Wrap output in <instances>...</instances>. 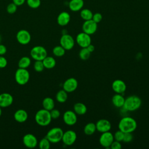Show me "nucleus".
Masks as SVG:
<instances>
[{"instance_id":"obj_1","label":"nucleus","mask_w":149,"mask_h":149,"mask_svg":"<svg viewBox=\"0 0 149 149\" xmlns=\"http://www.w3.org/2000/svg\"><path fill=\"white\" fill-rule=\"evenodd\" d=\"M136 120L130 116L123 117L118 123L119 130L123 133H133L137 128Z\"/></svg>"},{"instance_id":"obj_2","label":"nucleus","mask_w":149,"mask_h":149,"mask_svg":"<svg viewBox=\"0 0 149 149\" xmlns=\"http://www.w3.org/2000/svg\"><path fill=\"white\" fill-rule=\"evenodd\" d=\"M141 105L140 98L137 95H130L125 98L122 108L127 111H134L138 109Z\"/></svg>"},{"instance_id":"obj_3","label":"nucleus","mask_w":149,"mask_h":149,"mask_svg":"<svg viewBox=\"0 0 149 149\" xmlns=\"http://www.w3.org/2000/svg\"><path fill=\"white\" fill-rule=\"evenodd\" d=\"M52 120L50 112L45 109L38 110L35 115L36 122L41 126H46L48 125Z\"/></svg>"},{"instance_id":"obj_4","label":"nucleus","mask_w":149,"mask_h":149,"mask_svg":"<svg viewBox=\"0 0 149 149\" xmlns=\"http://www.w3.org/2000/svg\"><path fill=\"white\" fill-rule=\"evenodd\" d=\"M63 131L58 127H55L51 129L47 133L45 137L52 143H57L62 141Z\"/></svg>"},{"instance_id":"obj_5","label":"nucleus","mask_w":149,"mask_h":149,"mask_svg":"<svg viewBox=\"0 0 149 149\" xmlns=\"http://www.w3.org/2000/svg\"><path fill=\"white\" fill-rule=\"evenodd\" d=\"M15 79L18 84L24 85L29 81L30 73L26 69L19 68L15 72Z\"/></svg>"},{"instance_id":"obj_6","label":"nucleus","mask_w":149,"mask_h":149,"mask_svg":"<svg viewBox=\"0 0 149 149\" xmlns=\"http://www.w3.org/2000/svg\"><path fill=\"white\" fill-rule=\"evenodd\" d=\"M30 56L35 61H42L47 56V49L42 46L37 45L31 48Z\"/></svg>"},{"instance_id":"obj_7","label":"nucleus","mask_w":149,"mask_h":149,"mask_svg":"<svg viewBox=\"0 0 149 149\" xmlns=\"http://www.w3.org/2000/svg\"><path fill=\"white\" fill-rule=\"evenodd\" d=\"M74 42L72 36L68 34H63L60 38V45L65 50L72 49L74 45Z\"/></svg>"},{"instance_id":"obj_8","label":"nucleus","mask_w":149,"mask_h":149,"mask_svg":"<svg viewBox=\"0 0 149 149\" xmlns=\"http://www.w3.org/2000/svg\"><path fill=\"white\" fill-rule=\"evenodd\" d=\"M77 139V135L74 131L68 130L63 132L62 141L66 146H70L74 143Z\"/></svg>"},{"instance_id":"obj_9","label":"nucleus","mask_w":149,"mask_h":149,"mask_svg":"<svg viewBox=\"0 0 149 149\" xmlns=\"http://www.w3.org/2000/svg\"><path fill=\"white\" fill-rule=\"evenodd\" d=\"M113 140V134L109 131L102 133L99 139V142L100 144L105 148L110 147Z\"/></svg>"},{"instance_id":"obj_10","label":"nucleus","mask_w":149,"mask_h":149,"mask_svg":"<svg viewBox=\"0 0 149 149\" xmlns=\"http://www.w3.org/2000/svg\"><path fill=\"white\" fill-rule=\"evenodd\" d=\"M16 40L17 42L22 45L28 44L31 41V34L26 30H20L17 31L16 36Z\"/></svg>"},{"instance_id":"obj_11","label":"nucleus","mask_w":149,"mask_h":149,"mask_svg":"<svg viewBox=\"0 0 149 149\" xmlns=\"http://www.w3.org/2000/svg\"><path fill=\"white\" fill-rule=\"evenodd\" d=\"M76 41L77 44L81 48H86L91 44V39L90 35L83 31L77 35L76 37Z\"/></svg>"},{"instance_id":"obj_12","label":"nucleus","mask_w":149,"mask_h":149,"mask_svg":"<svg viewBox=\"0 0 149 149\" xmlns=\"http://www.w3.org/2000/svg\"><path fill=\"white\" fill-rule=\"evenodd\" d=\"M97 23L92 19L85 20L82 26L83 31L89 35L94 34L97 30Z\"/></svg>"},{"instance_id":"obj_13","label":"nucleus","mask_w":149,"mask_h":149,"mask_svg":"<svg viewBox=\"0 0 149 149\" xmlns=\"http://www.w3.org/2000/svg\"><path fill=\"white\" fill-rule=\"evenodd\" d=\"M63 120L64 123L67 125H74L77 122V114L73 111L68 110L65 111L63 113Z\"/></svg>"},{"instance_id":"obj_14","label":"nucleus","mask_w":149,"mask_h":149,"mask_svg":"<svg viewBox=\"0 0 149 149\" xmlns=\"http://www.w3.org/2000/svg\"><path fill=\"white\" fill-rule=\"evenodd\" d=\"M78 86V81L74 77L67 79L63 83V89L67 93H71L76 90Z\"/></svg>"},{"instance_id":"obj_15","label":"nucleus","mask_w":149,"mask_h":149,"mask_svg":"<svg viewBox=\"0 0 149 149\" xmlns=\"http://www.w3.org/2000/svg\"><path fill=\"white\" fill-rule=\"evenodd\" d=\"M23 143L26 147L29 148H33L37 146L38 141L37 139L34 134L27 133L23 136Z\"/></svg>"},{"instance_id":"obj_16","label":"nucleus","mask_w":149,"mask_h":149,"mask_svg":"<svg viewBox=\"0 0 149 149\" xmlns=\"http://www.w3.org/2000/svg\"><path fill=\"white\" fill-rule=\"evenodd\" d=\"M95 126L97 130L101 133L108 132L111 129V122L105 119H101L98 120L95 123Z\"/></svg>"},{"instance_id":"obj_17","label":"nucleus","mask_w":149,"mask_h":149,"mask_svg":"<svg viewBox=\"0 0 149 149\" xmlns=\"http://www.w3.org/2000/svg\"><path fill=\"white\" fill-rule=\"evenodd\" d=\"M13 98L11 94L8 93H3L0 94V107L6 108L12 105Z\"/></svg>"},{"instance_id":"obj_18","label":"nucleus","mask_w":149,"mask_h":149,"mask_svg":"<svg viewBox=\"0 0 149 149\" xmlns=\"http://www.w3.org/2000/svg\"><path fill=\"white\" fill-rule=\"evenodd\" d=\"M112 88L116 93L122 94L126 90V84L123 80L116 79L112 82Z\"/></svg>"},{"instance_id":"obj_19","label":"nucleus","mask_w":149,"mask_h":149,"mask_svg":"<svg viewBox=\"0 0 149 149\" xmlns=\"http://www.w3.org/2000/svg\"><path fill=\"white\" fill-rule=\"evenodd\" d=\"M70 20V16L67 12L63 11L61 12L56 19L58 24L61 26H66Z\"/></svg>"},{"instance_id":"obj_20","label":"nucleus","mask_w":149,"mask_h":149,"mask_svg":"<svg viewBox=\"0 0 149 149\" xmlns=\"http://www.w3.org/2000/svg\"><path fill=\"white\" fill-rule=\"evenodd\" d=\"M15 120L19 123H23L26 122L28 118L27 112L22 109L17 110L14 113Z\"/></svg>"},{"instance_id":"obj_21","label":"nucleus","mask_w":149,"mask_h":149,"mask_svg":"<svg viewBox=\"0 0 149 149\" xmlns=\"http://www.w3.org/2000/svg\"><path fill=\"white\" fill-rule=\"evenodd\" d=\"M84 6L83 0H70L69 2V8L73 12L80 10Z\"/></svg>"},{"instance_id":"obj_22","label":"nucleus","mask_w":149,"mask_h":149,"mask_svg":"<svg viewBox=\"0 0 149 149\" xmlns=\"http://www.w3.org/2000/svg\"><path fill=\"white\" fill-rule=\"evenodd\" d=\"M125 98L121 94L116 93L112 98V104L116 108L123 107L125 103Z\"/></svg>"},{"instance_id":"obj_23","label":"nucleus","mask_w":149,"mask_h":149,"mask_svg":"<svg viewBox=\"0 0 149 149\" xmlns=\"http://www.w3.org/2000/svg\"><path fill=\"white\" fill-rule=\"evenodd\" d=\"M74 112L79 115H84L87 111L86 105L82 102H77L74 105L73 107Z\"/></svg>"},{"instance_id":"obj_24","label":"nucleus","mask_w":149,"mask_h":149,"mask_svg":"<svg viewBox=\"0 0 149 149\" xmlns=\"http://www.w3.org/2000/svg\"><path fill=\"white\" fill-rule=\"evenodd\" d=\"M42 105L44 109L50 111L51 110L54 108L55 102L52 98L47 97L44 98V100H42Z\"/></svg>"},{"instance_id":"obj_25","label":"nucleus","mask_w":149,"mask_h":149,"mask_svg":"<svg viewBox=\"0 0 149 149\" xmlns=\"http://www.w3.org/2000/svg\"><path fill=\"white\" fill-rule=\"evenodd\" d=\"M42 61L44 68L46 69H52L56 65V61L52 56H47Z\"/></svg>"},{"instance_id":"obj_26","label":"nucleus","mask_w":149,"mask_h":149,"mask_svg":"<svg viewBox=\"0 0 149 149\" xmlns=\"http://www.w3.org/2000/svg\"><path fill=\"white\" fill-rule=\"evenodd\" d=\"M97 130L95 124L93 122H90L87 123L84 127V133L87 136H91Z\"/></svg>"},{"instance_id":"obj_27","label":"nucleus","mask_w":149,"mask_h":149,"mask_svg":"<svg viewBox=\"0 0 149 149\" xmlns=\"http://www.w3.org/2000/svg\"><path fill=\"white\" fill-rule=\"evenodd\" d=\"M68 93L63 89L58 91L56 94L55 98L58 102L60 103H63L68 100Z\"/></svg>"},{"instance_id":"obj_28","label":"nucleus","mask_w":149,"mask_h":149,"mask_svg":"<svg viewBox=\"0 0 149 149\" xmlns=\"http://www.w3.org/2000/svg\"><path fill=\"white\" fill-rule=\"evenodd\" d=\"M31 64V59L29 57L24 56L22 57L18 62V66L19 68L27 69Z\"/></svg>"},{"instance_id":"obj_29","label":"nucleus","mask_w":149,"mask_h":149,"mask_svg":"<svg viewBox=\"0 0 149 149\" xmlns=\"http://www.w3.org/2000/svg\"><path fill=\"white\" fill-rule=\"evenodd\" d=\"M80 15V17L85 21V20H88L92 19L93 13L88 9H83L82 10L81 9Z\"/></svg>"},{"instance_id":"obj_30","label":"nucleus","mask_w":149,"mask_h":149,"mask_svg":"<svg viewBox=\"0 0 149 149\" xmlns=\"http://www.w3.org/2000/svg\"><path fill=\"white\" fill-rule=\"evenodd\" d=\"M65 49L60 45L55 46L52 49L53 54L57 57L63 56L65 54Z\"/></svg>"},{"instance_id":"obj_31","label":"nucleus","mask_w":149,"mask_h":149,"mask_svg":"<svg viewBox=\"0 0 149 149\" xmlns=\"http://www.w3.org/2000/svg\"><path fill=\"white\" fill-rule=\"evenodd\" d=\"M90 54H91V52H89V51L87 49V48L86 47L81 48V49H80V51L79 52V56L81 60L86 61V60H87L90 58Z\"/></svg>"},{"instance_id":"obj_32","label":"nucleus","mask_w":149,"mask_h":149,"mask_svg":"<svg viewBox=\"0 0 149 149\" xmlns=\"http://www.w3.org/2000/svg\"><path fill=\"white\" fill-rule=\"evenodd\" d=\"M51 142L47 137H44L40 140L38 143V146L40 149H49L50 148Z\"/></svg>"},{"instance_id":"obj_33","label":"nucleus","mask_w":149,"mask_h":149,"mask_svg":"<svg viewBox=\"0 0 149 149\" xmlns=\"http://www.w3.org/2000/svg\"><path fill=\"white\" fill-rule=\"evenodd\" d=\"M26 3L27 6L31 9H37L41 5V0H26Z\"/></svg>"},{"instance_id":"obj_34","label":"nucleus","mask_w":149,"mask_h":149,"mask_svg":"<svg viewBox=\"0 0 149 149\" xmlns=\"http://www.w3.org/2000/svg\"><path fill=\"white\" fill-rule=\"evenodd\" d=\"M44 66L42 61H36L34 63V69L35 71L37 72H41L43 71Z\"/></svg>"},{"instance_id":"obj_35","label":"nucleus","mask_w":149,"mask_h":149,"mask_svg":"<svg viewBox=\"0 0 149 149\" xmlns=\"http://www.w3.org/2000/svg\"><path fill=\"white\" fill-rule=\"evenodd\" d=\"M17 9V6L13 3L12 2L11 3H9L7 6H6V12L9 14H13L15 13Z\"/></svg>"},{"instance_id":"obj_36","label":"nucleus","mask_w":149,"mask_h":149,"mask_svg":"<svg viewBox=\"0 0 149 149\" xmlns=\"http://www.w3.org/2000/svg\"><path fill=\"white\" fill-rule=\"evenodd\" d=\"M124 134H125V133H123V132H122L120 130L116 131L115 133V134H113L114 140H116V141H120V142L122 141L123 139Z\"/></svg>"},{"instance_id":"obj_37","label":"nucleus","mask_w":149,"mask_h":149,"mask_svg":"<svg viewBox=\"0 0 149 149\" xmlns=\"http://www.w3.org/2000/svg\"><path fill=\"white\" fill-rule=\"evenodd\" d=\"M132 133H125L123 141L125 143H130L133 139V136L132 134Z\"/></svg>"},{"instance_id":"obj_38","label":"nucleus","mask_w":149,"mask_h":149,"mask_svg":"<svg viewBox=\"0 0 149 149\" xmlns=\"http://www.w3.org/2000/svg\"><path fill=\"white\" fill-rule=\"evenodd\" d=\"M49 112H50V115H51V116L52 119H57L61 115L60 111L57 109H54V108L52 110H51Z\"/></svg>"},{"instance_id":"obj_39","label":"nucleus","mask_w":149,"mask_h":149,"mask_svg":"<svg viewBox=\"0 0 149 149\" xmlns=\"http://www.w3.org/2000/svg\"><path fill=\"white\" fill-rule=\"evenodd\" d=\"M102 19V16L100 13H95L93 14L92 20L94 21L95 23H100Z\"/></svg>"},{"instance_id":"obj_40","label":"nucleus","mask_w":149,"mask_h":149,"mask_svg":"<svg viewBox=\"0 0 149 149\" xmlns=\"http://www.w3.org/2000/svg\"><path fill=\"white\" fill-rule=\"evenodd\" d=\"M110 148L112 149H120L122 148V144L120 141L114 140L112 143Z\"/></svg>"},{"instance_id":"obj_41","label":"nucleus","mask_w":149,"mask_h":149,"mask_svg":"<svg viewBox=\"0 0 149 149\" xmlns=\"http://www.w3.org/2000/svg\"><path fill=\"white\" fill-rule=\"evenodd\" d=\"M7 59L3 56L0 55V68H4L7 66Z\"/></svg>"},{"instance_id":"obj_42","label":"nucleus","mask_w":149,"mask_h":149,"mask_svg":"<svg viewBox=\"0 0 149 149\" xmlns=\"http://www.w3.org/2000/svg\"><path fill=\"white\" fill-rule=\"evenodd\" d=\"M26 0H12V2L16 4L17 6L23 5L25 2Z\"/></svg>"},{"instance_id":"obj_43","label":"nucleus","mask_w":149,"mask_h":149,"mask_svg":"<svg viewBox=\"0 0 149 149\" xmlns=\"http://www.w3.org/2000/svg\"><path fill=\"white\" fill-rule=\"evenodd\" d=\"M6 51L7 49L6 47L3 44H0V55H3L6 54Z\"/></svg>"},{"instance_id":"obj_44","label":"nucleus","mask_w":149,"mask_h":149,"mask_svg":"<svg viewBox=\"0 0 149 149\" xmlns=\"http://www.w3.org/2000/svg\"><path fill=\"white\" fill-rule=\"evenodd\" d=\"M86 48H87V49L89 51V52H91V53L93 52L94 51V49H95V47H94V45H93V44H89Z\"/></svg>"},{"instance_id":"obj_45","label":"nucleus","mask_w":149,"mask_h":149,"mask_svg":"<svg viewBox=\"0 0 149 149\" xmlns=\"http://www.w3.org/2000/svg\"><path fill=\"white\" fill-rule=\"evenodd\" d=\"M1 114H2V109H1V107H0V116H1Z\"/></svg>"},{"instance_id":"obj_46","label":"nucleus","mask_w":149,"mask_h":149,"mask_svg":"<svg viewBox=\"0 0 149 149\" xmlns=\"http://www.w3.org/2000/svg\"><path fill=\"white\" fill-rule=\"evenodd\" d=\"M1 36H0V42H1Z\"/></svg>"}]
</instances>
